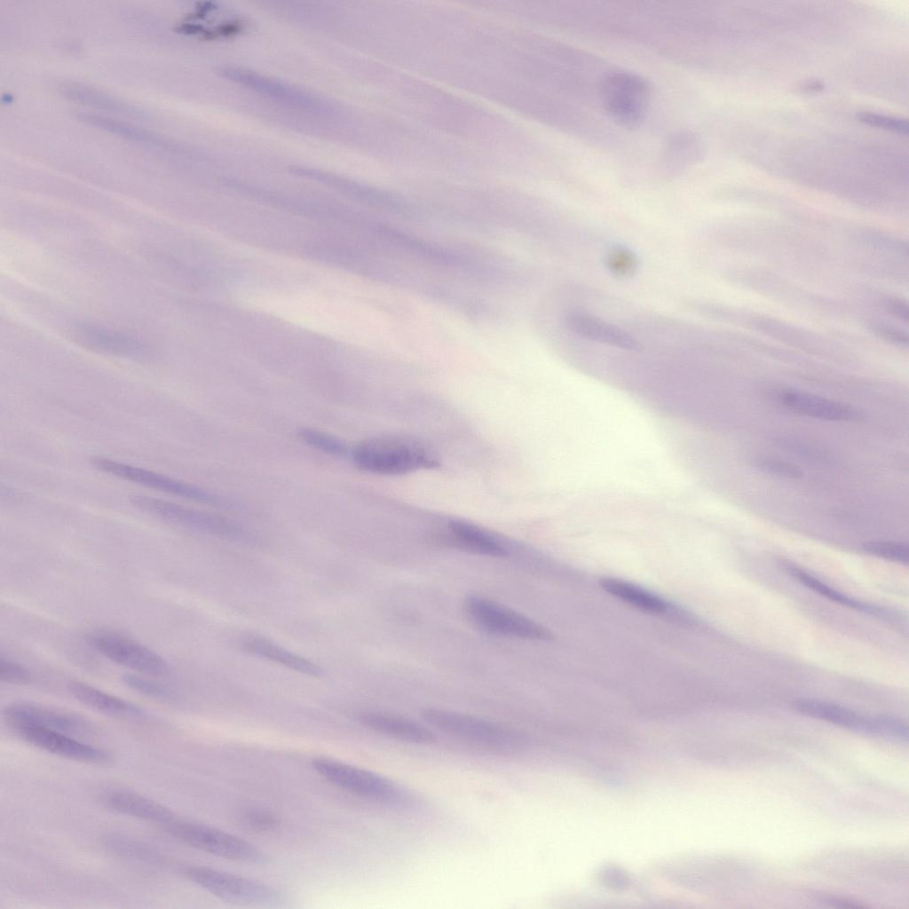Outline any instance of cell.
<instances>
[{
    "instance_id": "1",
    "label": "cell",
    "mask_w": 909,
    "mask_h": 909,
    "mask_svg": "<svg viewBox=\"0 0 909 909\" xmlns=\"http://www.w3.org/2000/svg\"><path fill=\"white\" fill-rule=\"evenodd\" d=\"M354 464L378 475H404L439 466L438 454L423 441L409 436L386 435L361 441L352 450Z\"/></svg>"
},
{
    "instance_id": "2",
    "label": "cell",
    "mask_w": 909,
    "mask_h": 909,
    "mask_svg": "<svg viewBox=\"0 0 909 909\" xmlns=\"http://www.w3.org/2000/svg\"><path fill=\"white\" fill-rule=\"evenodd\" d=\"M423 718L437 729L454 737L502 752H516L526 744L515 731L495 723L455 711L427 707Z\"/></svg>"
},
{
    "instance_id": "3",
    "label": "cell",
    "mask_w": 909,
    "mask_h": 909,
    "mask_svg": "<svg viewBox=\"0 0 909 909\" xmlns=\"http://www.w3.org/2000/svg\"><path fill=\"white\" fill-rule=\"evenodd\" d=\"M162 828L183 843L219 858L256 864L265 860L250 842L212 826L175 818Z\"/></svg>"
},
{
    "instance_id": "4",
    "label": "cell",
    "mask_w": 909,
    "mask_h": 909,
    "mask_svg": "<svg viewBox=\"0 0 909 909\" xmlns=\"http://www.w3.org/2000/svg\"><path fill=\"white\" fill-rule=\"evenodd\" d=\"M465 610L472 622L489 634L531 641L554 639V634L548 628L481 596L469 597L465 602Z\"/></svg>"
},
{
    "instance_id": "5",
    "label": "cell",
    "mask_w": 909,
    "mask_h": 909,
    "mask_svg": "<svg viewBox=\"0 0 909 909\" xmlns=\"http://www.w3.org/2000/svg\"><path fill=\"white\" fill-rule=\"evenodd\" d=\"M130 502L174 526L229 539L244 537V531L239 525L219 515L143 494L131 495Z\"/></svg>"
},
{
    "instance_id": "6",
    "label": "cell",
    "mask_w": 909,
    "mask_h": 909,
    "mask_svg": "<svg viewBox=\"0 0 909 909\" xmlns=\"http://www.w3.org/2000/svg\"><path fill=\"white\" fill-rule=\"evenodd\" d=\"M651 93L649 82L633 73H613L602 83L605 107L609 115L624 127L633 128L642 123Z\"/></svg>"
},
{
    "instance_id": "7",
    "label": "cell",
    "mask_w": 909,
    "mask_h": 909,
    "mask_svg": "<svg viewBox=\"0 0 909 909\" xmlns=\"http://www.w3.org/2000/svg\"><path fill=\"white\" fill-rule=\"evenodd\" d=\"M90 462L96 470L143 486L145 487L213 506H225V502L201 486L176 479L164 474L103 456H94Z\"/></svg>"
},
{
    "instance_id": "8",
    "label": "cell",
    "mask_w": 909,
    "mask_h": 909,
    "mask_svg": "<svg viewBox=\"0 0 909 909\" xmlns=\"http://www.w3.org/2000/svg\"><path fill=\"white\" fill-rule=\"evenodd\" d=\"M312 766L325 779L357 796L384 803L403 798L396 785L368 770L327 757L315 758Z\"/></svg>"
},
{
    "instance_id": "9",
    "label": "cell",
    "mask_w": 909,
    "mask_h": 909,
    "mask_svg": "<svg viewBox=\"0 0 909 909\" xmlns=\"http://www.w3.org/2000/svg\"><path fill=\"white\" fill-rule=\"evenodd\" d=\"M184 874L214 896L241 905H272L281 901L279 891L266 884L206 866H188Z\"/></svg>"
},
{
    "instance_id": "10",
    "label": "cell",
    "mask_w": 909,
    "mask_h": 909,
    "mask_svg": "<svg viewBox=\"0 0 909 909\" xmlns=\"http://www.w3.org/2000/svg\"><path fill=\"white\" fill-rule=\"evenodd\" d=\"M87 640L104 657L134 671L153 676H165L170 672V667L162 656L116 632L93 631L88 635Z\"/></svg>"
},
{
    "instance_id": "11",
    "label": "cell",
    "mask_w": 909,
    "mask_h": 909,
    "mask_svg": "<svg viewBox=\"0 0 909 909\" xmlns=\"http://www.w3.org/2000/svg\"><path fill=\"white\" fill-rule=\"evenodd\" d=\"M11 729L28 744L61 757L91 764H105L111 760L107 751L63 731L28 724Z\"/></svg>"
},
{
    "instance_id": "12",
    "label": "cell",
    "mask_w": 909,
    "mask_h": 909,
    "mask_svg": "<svg viewBox=\"0 0 909 909\" xmlns=\"http://www.w3.org/2000/svg\"><path fill=\"white\" fill-rule=\"evenodd\" d=\"M3 715L10 728L28 724L71 735L87 734L92 731L91 725L78 715L32 703L20 702L6 706Z\"/></svg>"
},
{
    "instance_id": "13",
    "label": "cell",
    "mask_w": 909,
    "mask_h": 909,
    "mask_svg": "<svg viewBox=\"0 0 909 909\" xmlns=\"http://www.w3.org/2000/svg\"><path fill=\"white\" fill-rule=\"evenodd\" d=\"M71 336L81 345L104 354L138 360L147 353V347L133 336L99 325L78 324Z\"/></svg>"
},
{
    "instance_id": "14",
    "label": "cell",
    "mask_w": 909,
    "mask_h": 909,
    "mask_svg": "<svg viewBox=\"0 0 909 909\" xmlns=\"http://www.w3.org/2000/svg\"><path fill=\"white\" fill-rule=\"evenodd\" d=\"M778 399L788 409L816 419L851 422L861 418L859 411L850 405L810 393L787 390L779 393Z\"/></svg>"
},
{
    "instance_id": "15",
    "label": "cell",
    "mask_w": 909,
    "mask_h": 909,
    "mask_svg": "<svg viewBox=\"0 0 909 909\" xmlns=\"http://www.w3.org/2000/svg\"><path fill=\"white\" fill-rule=\"evenodd\" d=\"M568 328L580 336L629 351H640L641 344L621 328L581 311L566 316Z\"/></svg>"
},
{
    "instance_id": "16",
    "label": "cell",
    "mask_w": 909,
    "mask_h": 909,
    "mask_svg": "<svg viewBox=\"0 0 909 909\" xmlns=\"http://www.w3.org/2000/svg\"><path fill=\"white\" fill-rule=\"evenodd\" d=\"M103 803L114 811L157 824L162 827L175 818L174 813L164 805L130 791H110L103 796Z\"/></svg>"
},
{
    "instance_id": "17",
    "label": "cell",
    "mask_w": 909,
    "mask_h": 909,
    "mask_svg": "<svg viewBox=\"0 0 909 909\" xmlns=\"http://www.w3.org/2000/svg\"><path fill=\"white\" fill-rule=\"evenodd\" d=\"M792 707L803 715L870 735L872 717L861 715L844 707L818 700L801 698L792 702Z\"/></svg>"
},
{
    "instance_id": "18",
    "label": "cell",
    "mask_w": 909,
    "mask_h": 909,
    "mask_svg": "<svg viewBox=\"0 0 909 909\" xmlns=\"http://www.w3.org/2000/svg\"><path fill=\"white\" fill-rule=\"evenodd\" d=\"M359 721L368 729L410 743L428 744L434 739L433 733L424 726L392 714L363 713Z\"/></svg>"
},
{
    "instance_id": "19",
    "label": "cell",
    "mask_w": 909,
    "mask_h": 909,
    "mask_svg": "<svg viewBox=\"0 0 909 909\" xmlns=\"http://www.w3.org/2000/svg\"><path fill=\"white\" fill-rule=\"evenodd\" d=\"M68 691L79 702L107 715L138 716L142 714L136 705L81 681H71Z\"/></svg>"
},
{
    "instance_id": "20",
    "label": "cell",
    "mask_w": 909,
    "mask_h": 909,
    "mask_svg": "<svg viewBox=\"0 0 909 909\" xmlns=\"http://www.w3.org/2000/svg\"><path fill=\"white\" fill-rule=\"evenodd\" d=\"M452 541L460 548L483 556L502 557L506 549L502 543L481 527L462 520L448 524Z\"/></svg>"
},
{
    "instance_id": "21",
    "label": "cell",
    "mask_w": 909,
    "mask_h": 909,
    "mask_svg": "<svg viewBox=\"0 0 909 909\" xmlns=\"http://www.w3.org/2000/svg\"><path fill=\"white\" fill-rule=\"evenodd\" d=\"M223 75L238 83L288 104L292 103L301 107L313 105V100L306 94L252 72L239 68H228L223 71Z\"/></svg>"
},
{
    "instance_id": "22",
    "label": "cell",
    "mask_w": 909,
    "mask_h": 909,
    "mask_svg": "<svg viewBox=\"0 0 909 909\" xmlns=\"http://www.w3.org/2000/svg\"><path fill=\"white\" fill-rule=\"evenodd\" d=\"M599 585L611 596L642 612L661 614L668 609V603L661 597L631 582L605 577L599 581Z\"/></svg>"
},
{
    "instance_id": "23",
    "label": "cell",
    "mask_w": 909,
    "mask_h": 909,
    "mask_svg": "<svg viewBox=\"0 0 909 909\" xmlns=\"http://www.w3.org/2000/svg\"><path fill=\"white\" fill-rule=\"evenodd\" d=\"M243 647L251 654L266 659L307 676L320 677L323 675L322 668L315 663L304 657L294 654L267 639L262 637H251L243 643Z\"/></svg>"
},
{
    "instance_id": "24",
    "label": "cell",
    "mask_w": 909,
    "mask_h": 909,
    "mask_svg": "<svg viewBox=\"0 0 909 909\" xmlns=\"http://www.w3.org/2000/svg\"><path fill=\"white\" fill-rule=\"evenodd\" d=\"M783 568L802 584L831 601L866 613H877L880 611L877 607L866 605L842 594L794 565L785 563Z\"/></svg>"
},
{
    "instance_id": "25",
    "label": "cell",
    "mask_w": 909,
    "mask_h": 909,
    "mask_svg": "<svg viewBox=\"0 0 909 909\" xmlns=\"http://www.w3.org/2000/svg\"><path fill=\"white\" fill-rule=\"evenodd\" d=\"M298 438L307 446L329 455L343 456L348 447L341 439L331 434L312 428H301Z\"/></svg>"
},
{
    "instance_id": "26",
    "label": "cell",
    "mask_w": 909,
    "mask_h": 909,
    "mask_svg": "<svg viewBox=\"0 0 909 909\" xmlns=\"http://www.w3.org/2000/svg\"><path fill=\"white\" fill-rule=\"evenodd\" d=\"M605 264L612 273L627 278L634 274L637 267L636 255L622 246L611 248L605 255Z\"/></svg>"
},
{
    "instance_id": "27",
    "label": "cell",
    "mask_w": 909,
    "mask_h": 909,
    "mask_svg": "<svg viewBox=\"0 0 909 909\" xmlns=\"http://www.w3.org/2000/svg\"><path fill=\"white\" fill-rule=\"evenodd\" d=\"M84 119L93 125L102 127L107 130L121 134L122 136H125L129 138H133L134 140L156 144L161 142L160 138L154 135L115 120L93 115H84Z\"/></svg>"
},
{
    "instance_id": "28",
    "label": "cell",
    "mask_w": 909,
    "mask_h": 909,
    "mask_svg": "<svg viewBox=\"0 0 909 909\" xmlns=\"http://www.w3.org/2000/svg\"><path fill=\"white\" fill-rule=\"evenodd\" d=\"M863 549L873 556L890 561L907 564L909 559L908 545L895 541H872L863 545Z\"/></svg>"
},
{
    "instance_id": "29",
    "label": "cell",
    "mask_w": 909,
    "mask_h": 909,
    "mask_svg": "<svg viewBox=\"0 0 909 909\" xmlns=\"http://www.w3.org/2000/svg\"><path fill=\"white\" fill-rule=\"evenodd\" d=\"M873 736L881 737L886 739L907 743L908 727L907 724L892 716H875L873 723Z\"/></svg>"
},
{
    "instance_id": "30",
    "label": "cell",
    "mask_w": 909,
    "mask_h": 909,
    "mask_svg": "<svg viewBox=\"0 0 909 909\" xmlns=\"http://www.w3.org/2000/svg\"><path fill=\"white\" fill-rule=\"evenodd\" d=\"M124 684L132 690L154 699H170L171 692L162 684L137 674H126L123 676Z\"/></svg>"
},
{
    "instance_id": "31",
    "label": "cell",
    "mask_w": 909,
    "mask_h": 909,
    "mask_svg": "<svg viewBox=\"0 0 909 909\" xmlns=\"http://www.w3.org/2000/svg\"><path fill=\"white\" fill-rule=\"evenodd\" d=\"M755 463L762 470L779 477L797 478L802 475L797 466L775 457L759 456L755 460Z\"/></svg>"
},
{
    "instance_id": "32",
    "label": "cell",
    "mask_w": 909,
    "mask_h": 909,
    "mask_svg": "<svg viewBox=\"0 0 909 909\" xmlns=\"http://www.w3.org/2000/svg\"><path fill=\"white\" fill-rule=\"evenodd\" d=\"M0 679L11 684H28L32 680V675L23 665L1 656Z\"/></svg>"
},
{
    "instance_id": "33",
    "label": "cell",
    "mask_w": 909,
    "mask_h": 909,
    "mask_svg": "<svg viewBox=\"0 0 909 909\" xmlns=\"http://www.w3.org/2000/svg\"><path fill=\"white\" fill-rule=\"evenodd\" d=\"M858 118L862 123L870 126L881 128L899 134H907V122L900 118L870 112L860 113Z\"/></svg>"
},
{
    "instance_id": "34",
    "label": "cell",
    "mask_w": 909,
    "mask_h": 909,
    "mask_svg": "<svg viewBox=\"0 0 909 909\" xmlns=\"http://www.w3.org/2000/svg\"><path fill=\"white\" fill-rule=\"evenodd\" d=\"M247 822L257 829H269L277 823L274 816L265 811H250L246 816Z\"/></svg>"
}]
</instances>
